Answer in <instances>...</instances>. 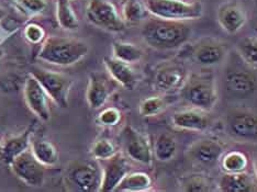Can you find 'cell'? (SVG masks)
Listing matches in <instances>:
<instances>
[{
    "label": "cell",
    "mask_w": 257,
    "mask_h": 192,
    "mask_svg": "<svg viewBox=\"0 0 257 192\" xmlns=\"http://www.w3.org/2000/svg\"><path fill=\"white\" fill-rule=\"evenodd\" d=\"M31 150L37 159L46 167L55 166L60 159L55 144L43 137L31 138Z\"/></svg>",
    "instance_id": "cell-22"
},
{
    "label": "cell",
    "mask_w": 257,
    "mask_h": 192,
    "mask_svg": "<svg viewBox=\"0 0 257 192\" xmlns=\"http://www.w3.org/2000/svg\"><path fill=\"white\" fill-rule=\"evenodd\" d=\"M149 13L156 18L187 21L199 19L203 15V6L200 2L185 0H144Z\"/></svg>",
    "instance_id": "cell-4"
},
{
    "label": "cell",
    "mask_w": 257,
    "mask_h": 192,
    "mask_svg": "<svg viewBox=\"0 0 257 192\" xmlns=\"http://www.w3.org/2000/svg\"><path fill=\"white\" fill-rule=\"evenodd\" d=\"M65 183L71 190L100 191L102 169L95 161L78 160L72 162L64 174Z\"/></svg>",
    "instance_id": "cell-5"
},
{
    "label": "cell",
    "mask_w": 257,
    "mask_h": 192,
    "mask_svg": "<svg viewBox=\"0 0 257 192\" xmlns=\"http://www.w3.org/2000/svg\"><path fill=\"white\" fill-rule=\"evenodd\" d=\"M10 166L16 176L29 187H41L44 184L46 166L37 159L31 149L28 148L17 156Z\"/></svg>",
    "instance_id": "cell-8"
},
{
    "label": "cell",
    "mask_w": 257,
    "mask_h": 192,
    "mask_svg": "<svg viewBox=\"0 0 257 192\" xmlns=\"http://www.w3.org/2000/svg\"><path fill=\"white\" fill-rule=\"evenodd\" d=\"M254 171H255V176L257 178V157H256L255 160H254Z\"/></svg>",
    "instance_id": "cell-37"
},
{
    "label": "cell",
    "mask_w": 257,
    "mask_h": 192,
    "mask_svg": "<svg viewBox=\"0 0 257 192\" xmlns=\"http://www.w3.org/2000/svg\"><path fill=\"white\" fill-rule=\"evenodd\" d=\"M121 113L115 108H107L100 112L98 116V122L104 126H114L120 122Z\"/></svg>",
    "instance_id": "cell-34"
},
{
    "label": "cell",
    "mask_w": 257,
    "mask_h": 192,
    "mask_svg": "<svg viewBox=\"0 0 257 192\" xmlns=\"http://www.w3.org/2000/svg\"><path fill=\"white\" fill-rule=\"evenodd\" d=\"M229 131L238 138H257V114L252 112L232 113L227 120Z\"/></svg>",
    "instance_id": "cell-19"
},
{
    "label": "cell",
    "mask_w": 257,
    "mask_h": 192,
    "mask_svg": "<svg viewBox=\"0 0 257 192\" xmlns=\"http://www.w3.org/2000/svg\"><path fill=\"white\" fill-rule=\"evenodd\" d=\"M44 36V31L39 26L31 25L26 29V37L32 43H38L42 41Z\"/></svg>",
    "instance_id": "cell-35"
},
{
    "label": "cell",
    "mask_w": 257,
    "mask_h": 192,
    "mask_svg": "<svg viewBox=\"0 0 257 192\" xmlns=\"http://www.w3.org/2000/svg\"><path fill=\"white\" fill-rule=\"evenodd\" d=\"M57 19L64 29L68 30L77 29L78 20L69 0H57Z\"/></svg>",
    "instance_id": "cell-28"
},
{
    "label": "cell",
    "mask_w": 257,
    "mask_h": 192,
    "mask_svg": "<svg viewBox=\"0 0 257 192\" xmlns=\"http://www.w3.org/2000/svg\"><path fill=\"white\" fill-rule=\"evenodd\" d=\"M167 103L162 97H149L140 104V113L143 116H155L164 111Z\"/></svg>",
    "instance_id": "cell-32"
},
{
    "label": "cell",
    "mask_w": 257,
    "mask_h": 192,
    "mask_svg": "<svg viewBox=\"0 0 257 192\" xmlns=\"http://www.w3.org/2000/svg\"><path fill=\"white\" fill-rule=\"evenodd\" d=\"M31 129L23 132L22 134L9 138L2 148L0 157L6 164H11L17 156L25 152L31 145Z\"/></svg>",
    "instance_id": "cell-23"
},
{
    "label": "cell",
    "mask_w": 257,
    "mask_h": 192,
    "mask_svg": "<svg viewBox=\"0 0 257 192\" xmlns=\"http://www.w3.org/2000/svg\"><path fill=\"white\" fill-rule=\"evenodd\" d=\"M89 46L80 40L54 37L45 41L39 58L53 65L69 66L88 54Z\"/></svg>",
    "instance_id": "cell-2"
},
{
    "label": "cell",
    "mask_w": 257,
    "mask_h": 192,
    "mask_svg": "<svg viewBox=\"0 0 257 192\" xmlns=\"http://www.w3.org/2000/svg\"><path fill=\"white\" fill-rule=\"evenodd\" d=\"M224 85L231 96L245 99L257 90V77L246 68H232L225 75Z\"/></svg>",
    "instance_id": "cell-10"
},
{
    "label": "cell",
    "mask_w": 257,
    "mask_h": 192,
    "mask_svg": "<svg viewBox=\"0 0 257 192\" xmlns=\"http://www.w3.org/2000/svg\"><path fill=\"white\" fill-rule=\"evenodd\" d=\"M221 166L225 172H242L247 167V157L241 152H230L222 156Z\"/></svg>",
    "instance_id": "cell-30"
},
{
    "label": "cell",
    "mask_w": 257,
    "mask_h": 192,
    "mask_svg": "<svg viewBox=\"0 0 257 192\" xmlns=\"http://www.w3.org/2000/svg\"><path fill=\"white\" fill-rule=\"evenodd\" d=\"M184 100L192 108L209 111L218 101V92L214 78L204 75H192L180 89Z\"/></svg>",
    "instance_id": "cell-3"
},
{
    "label": "cell",
    "mask_w": 257,
    "mask_h": 192,
    "mask_svg": "<svg viewBox=\"0 0 257 192\" xmlns=\"http://www.w3.org/2000/svg\"><path fill=\"white\" fill-rule=\"evenodd\" d=\"M246 21L245 10L236 2H226L218 9V22L223 30L230 34L237 33Z\"/></svg>",
    "instance_id": "cell-16"
},
{
    "label": "cell",
    "mask_w": 257,
    "mask_h": 192,
    "mask_svg": "<svg viewBox=\"0 0 257 192\" xmlns=\"http://www.w3.org/2000/svg\"><path fill=\"white\" fill-rule=\"evenodd\" d=\"M22 3L28 9L34 11V13H40L46 7L45 0H22Z\"/></svg>",
    "instance_id": "cell-36"
},
{
    "label": "cell",
    "mask_w": 257,
    "mask_h": 192,
    "mask_svg": "<svg viewBox=\"0 0 257 192\" xmlns=\"http://www.w3.org/2000/svg\"><path fill=\"white\" fill-rule=\"evenodd\" d=\"M255 31L257 32V26H256V28H255Z\"/></svg>",
    "instance_id": "cell-39"
},
{
    "label": "cell",
    "mask_w": 257,
    "mask_h": 192,
    "mask_svg": "<svg viewBox=\"0 0 257 192\" xmlns=\"http://www.w3.org/2000/svg\"><path fill=\"white\" fill-rule=\"evenodd\" d=\"M25 99L28 108L43 121L51 118L50 96L39 83V80L31 76L29 77L25 85Z\"/></svg>",
    "instance_id": "cell-11"
},
{
    "label": "cell",
    "mask_w": 257,
    "mask_h": 192,
    "mask_svg": "<svg viewBox=\"0 0 257 192\" xmlns=\"http://www.w3.org/2000/svg\"><path fill=\"white\" fill-rule=\"evenodd\" d=\"M3 16H4V11H3L2 9H0V18H2Z\"/></svg>",
    "instance_id": "cell-38"
},
{
    "label": "cell",
    "mask_w": 257,
    "mask_h": 192,
    "mask_svg": "<svg viewBox=\"0 0 257 192\" xmlns=\"http://www.w3.org/2000/svg\"><path fill=\"white\" fill-rule=\"evenodd\" d=\"M172 123L178 130L203 132L210 126V119L202 110L194 108L174 113Z\"/></svg>",
    "instance_id": "cell-17"
},
{
    "label": "cell",
    "mask_w": 257,
    "mask_h": 192,
    "mask_svg": "<svg viewBox=\"0 0 257 192\" xmlns=\"http://www.w3.org/2000/svg\"><path fill=\"white\" fill-rule=\"evenodd\" d=\"M113 57L116 60L125 62L127 64H133L140 62L144 56V52L138 45L127 42H114L112 44Z\"/></svg>",
    "instance_id": "cell-27"
},
{
    "label": "cell",
    "mask_w": 257,
    "mask_h": 192,
    "mask_svg": "<svg viewBox=\"0 0 257 192\" xmlns=\"http://www.w3.org/2000/svg\"><path fill=\"white\" fill-rule=\"evenodd\" d=\"M116 153L115 145L108 138H100L93 143L90 154L95 159L107 160L113 157Z\"/></svg>",
    "instance_id": "cell-31"
},
{
    "label": "cell",
    "mask_w": 257,
    "mask_h": 192,
    "mask_svg": "<svg viewBox=\"0 0 257 192\" xmlns=\"http://www.w3.org/2000/svg\"><path fill=\"white\" fill-rule=\"evenodd\" d=\"M86 16L91 25L109 32H121L125 29L123 19L108 0H89Z\"/></svg>",
    "instance_id": "cell-6"
},
{
    "label": "cell",
    "mask_w": 257,
    "mask_h": 192,
    "mask_svg": "<svg viewBox=\"0 0 257 192\" xmlns=\"http://www.w3.org/2000/svg\"><path fill=\"white\" fill-rule=\"evenodd\" d=\"M31 75L39 80V83L42 85L50 98L57 106L67 108L69 92L73 86L72 79L63 74L46 71L42 68H34Z\"/></svg>",
    "instance_id": "cell-7"
},
{
    "label": "cell",
    "mask_w": 257,
    "mask_h": 192,
    "mask_svg": "<svg viewBox=\"0 0 257 192\" xmlns=\"http://www.w3.org/2000/svg\"><path fill=\"white\" fill-rule=\"evenodd\" d=\"M224 153V146L215 138H200L195 141L187 149L189 158L203 166H212L220 160Z\"/></svg>",
    "instance_id": "cell-12"
},
{
    "label": "cell",
    "mask_w": 257,
    "mask_h": 192,
    "mask_svg": "<svg viewBox=\"0 0 257 192\" xmlns=\"http://www.w3.org/2000/svg\"><path fill=\"white\" fill-rule=\"evenodd\" d=\"M104 65H106L109 76L112 77L116 84L125 88L126 90H133L138 85V77L136 72L130 66L131 64L116 60L115 57L104 58Z\"/></svg>",
    "instance_id": "cell-20"
},
{
    "label": "cell",
    "mask_w": 257,
    "mask_h": 192,
    "mask_svg": "<svg viewBox=\"0 0 257 192\" xmlns=\"http://www.w3.org/2000/svg\"><path fill=\"white\" fill-rule=\"evenodd\" d=\"M104 166L102 168L101 192L115 191L116 187L123 180L126 174L130 172V165L126 157L116 153L111 158L103 160Z\"/></svg>",
    "instance_id": "cell-14"
},
{
    "label": "cell",
    "mask_w": 257,
    "mask_h": 192,
    "mask_svg": "<svg viewBox=\"0 0 257 192\" xmlns=\"http://www.w3.org/2000/svg\"><path fill=\"white\" fill-rule=\"evenodd\" d=\"M152 187V179L145 172H128L115 191L138 192L147 191Z\"/></svg>",
    "instance_id": "cell-25"
},
{
    "label": "cell",
    "mask_w": 257,
    "mask_h": 192,
    "mask_svg": "<svg viewBox=\"0 0 257 192\" xmlns=\"http://www.w3.org/2000/svg\"><path fill=\"white\" fill-rule=\"evenodd\" d=\"M176 152L177 143L172 135L163 133L157 136L153 148V155L157 160L163 162L172 160L176 155Z\"/></svg>",
    "instance_id": "cell-24"
},
{
    "label": "cell",
    "mask_w": 257,
    "mask_h": 192,
    "mask_svg": "<svg viewBox=\"0 0 257 192\" xmlns=\"http://www.w3.org/2000/svg\"><path fill=\"white\" fill-rule=\"evenodd\" d=\"M239 56L248 65L257 67V38L246 37L239 40L236 45Z\"/></svg>",
    "instance_id": "cell-29"
},
{
    "label": "cell",
    "mask_w": 257,
    "mask_h": 192,
    "mask_svg": "<svg viewBox=\"0 0 257 192\" xmlns=\"http://www.w3.org/2000/svg\"><path fill=\"white\" fill-rule=\"evenodd\" d=\"M218 188L222 192H252L256 190L252 178L245 171L225 172L220 178Z\"/></svg>",
    "instance_id": "cell-21"
},
{
    "label": "cell",
    "mask_w": 257,
    "mask_h": 192,
    "mask_svg": "<svg viewBox=\"0 0 257 192\" xmlns=\"http://www.w3.org/2000/svg\"><path fill=\"white\" fill-rule=\"evenodd\" d=\"M191 28L184 21L161 18L149 20L142 29V37L151 48L161 51L175 50L189 40Z\"/></svg>",
    "instance_id": "cell-1"
},
{
    "label": "cell",
    "mask_w": 257,
    "mask_h": 192,
    "mask_svg": "<svg viewBox=\"0 0 257 192\" xmlns=\"http://www.w3.org/2000/svg\"><path fill=\"white\" fill-rule=\"evenodd\" d=\"M125 154L128 158L143 165H151L153 160V150L151 145L142 133L126 125L122 132Z\"/></svg>",
    "instance_id": "cell-9"
},
{
    "label": "cell",
    "mask_w": 257,
    "mask_h": 192,
    "mask_svg": "<svg viewBox=\"0 0 257 192\" xmlns=\"http://www.w3.org/2000/svg\"><path fill=\"white\" fill-rule=\"evenodd\" d=\"M116 81L102 73H91L87 88L86 98L91 109L101 108L112 95Z\"/></svg>",
    "instance_id": "cell-13"
},
{
    "label": "cell",
    "mask_w": 257,
    "mask_h": 192,
    "mask_svg": "<svg viewBox=\"0 0 257 192\" xmlns=\"http://www.w3.org/2000/svg\"><path fill=\"white\" fill-rule=\"evenodd\" d=\"M225 53L224 44L217 41L207 40L196 45L191 56L192 60L201 66H214L223 61Z\"/></svg>",
    "instance_id": "cell-18"
},
{
    "label": "cell",
    "mask_w": 257,
    "mask_h": 192,
    "mask_svg": "<svg viewBox=\"0 0 257 192\" xmlns=\"http://www.w3.org/2000/svg\"><path fill=\"white\" fill-rule=\"evenodd\" d=\"M149 10L141 0H124L122 6V19L127 25H138L147 18Z\"/></svg>",
    "instance_id": "cell-26"
},
{
    "label": "cell",
    "mask_w": 257,
    "mask_h": 192,
    "mask_svg": "<svg viewBox=\"0 0 257 192\" xmlns=\"http://www.w3.org/2000/svg\"><path fill=\"white\" fill-rule=\"evenodd\" d=\"M188 74L186 68L179 64H168L161 67L155 75V88L163 92H172L182 89Z\"/></svg>",
    "instance_id": "cell-15"
},
{
    "label": "cell",
    "mask_w": 257,
    "mask_h": 192,
    "mask_svg": "<svg viewBox=\"0 0 257 192\" xmlns=\"http://www.w3.org/2000/svg\"><path fill=\"white\" fill-rule=\"evenodd\" d=\"M182 187L183 190L187 192H207L211 190L208 180L201 176H190L186 178Z\"/></svg>",
    "instance_id": "cell-33"
}]
</instances>
